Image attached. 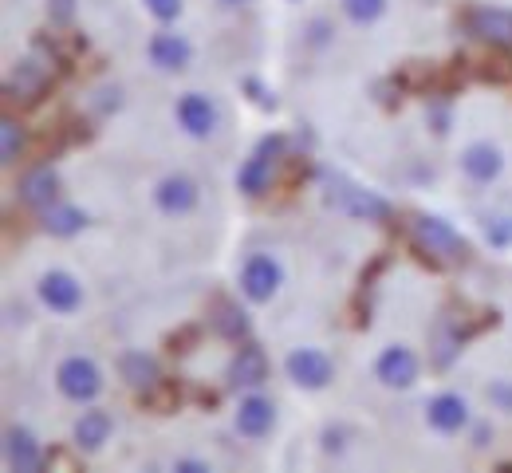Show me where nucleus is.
Instances as JSON below:
<instances>
[{
	"mask_svg": "<svg viewBox=\"0 0 512 473\" xmlns=\"http://www.w3.org/2000/svg\"><path fill=\"white\" fill-rule=\"evenodd\" d=\"M56 383H60V391H64L71 403H91V399L103 391V375H99V367H95L91 359H83V355H71V359L60 363Z\"/></svg>",
	"mask_w": 512,
	"mask_h": 473,
	"instance_id": "obj_3",
	"label": "nucleus"
},
{
	"mask_svg": "<svg viewBox=\"0 0 512 473\" xmlns=\"http://www.w3.org/2000/svg\"><path fill=\"white\" fill-rule=\"evenodd\" d=\"M414 245L430 257V261H438V265H457V261H465V253H469V245H465V237L442 221V217H414Z\"/></svg>",
	"mask_w": 512,
	"mask_h": 473,
	"instance_id": "obj_1",
	"label": "nucleus"
},
{
	"mask_svg": "<svg viewBox=\"0 0 512 473\" xmlns=\"http://www.w3.org/2000/svg\"><path fill=\"white\" fill-rule=\"evenodd\" d=\"M48 16H52V24H71V16H75V0H48Z\"/></svg>",
	"mask_w": 512,
	"mask_h": 473,
	"instance_id": "obj_26",
	"label": "nucleus"
},
{
	"mask_svg": "<svg viewBox=\"0 0 512 473\" xmlns=\"http://www.w3.org/2000/svg\"><path fill=\"white\" fill-rule=\"evenodd\" d=\"M40 300H44L52 312H75L79 300H83V292H79L75 276H67V272H48V276L40 280Z\"/></svg>",
	"mask_w": 512,
	"mask_h": 473,
	"instance_id": "obj_11",
	"label": "nucleus"
},
{
	"mask_svg": "<svg viewBox=\"0 0 512 473\" xmlns=\"http://www.w3.org/2000/svg\"><path fill=\"white\" fill-rule=\"evenodd\" d=\"M44 229H48L52 237H71V233L83 229V213H79L75 205H52V209L44 213Z\"/></svg>",
	"mask_w": 512,
	"mask_h": 473,
	"instance_id": "obj_22",
	"label": "nucleus"
},
{
	"mask_svg": "<svg viewBox=\"0 0 512 473\" xmlns=\"http://www.w3.org/2000/svg\"><path fill=\"white\" fill-rule=\"evenodd\" d=\"M119 375L127 379L134 391H150L158 383V363L146 355V351H127L119 359Z\"/></svg>",
	"mask_w": 512,
	"mask_h": 473,
	"instance_id": "obj_19",
	"label": "nucleus"
},
{
	"mask_svg": "<svg viewBox=\"0 0 512 473\" xmlns=\"http://www.w3.org/2000/svg\"><path fill=\"white\" fill-rule=\"evenodd\" d=\"M264 379H268V355L256 343H245L229 363V383L233 387H260Z\"/></svg>",
	"mask_w": 512,
	"mask_h": 473,
	"instance_id": "obj_9",
	"label": "nucleus"
},
{
	"mask_svg": "<svg viewBox=\"0 0 512 473\" xmlns=\"http://www.w3.org/2000/svg\"><path fill=\"white\" fill-rule=\"evenodd\" d=\"M150 60L162 71H182L190 64V44L178 32H158L150 40Z\"/></svg>",
	"mask_w": 512,
	"mask_h": 473,
	"instance_id": "obj_16",
	"label": "nucleus"
},
{
	"mask_svg": "<svg viewBox=\"0 0 512 473\" xmlns=\"http://www.w3.org/2000/svg\"><path fill=\"white\" fill-rule=\"evenodd\" d=\"M288 379L296 383V387H308V391H320V387H327L331 383V359L323 355V351H316V347H300V351H292L288 355Z\"/></svg>",
	"mask_w": 512,
	"mask_h": 473,
	"instance_id": "obj_4",
	"label": "nucleus"
},
{
	"mask_svg": "<svg viewBox=\"0 0 512 473\" xmlns=\"http://www.w3.org/2000/svg\"><path fill=\"white\" fill-rule=\"evenodd\" d=\"M20 150H24V131H20V123H16V119H4V123H0V154H4V162H16Z\"/></svg>",
	"mask_w": 512,
	"mask_h": 473,
	"instance_id": "obj_24",
	"label": "nucleus"
},
{
	"mask_svg": "<svg viewBox=\"0 0 512 473\" xmlns=\"http://www.w3.org/2000/svg\"><path fill=\"white\" fill-rule=\"evenodd\" d=\"M213 324H217V332L229 339H241L249 332V320H245V312L241 308H233V304H221L217 308V316H213Z\"/></svg>",
	"mask_w": 512,
	"mask_h": 473,
	"instance_id": "obj_23",
	"label": "nucleus"
},
{
	"mask_svg": "<svg viewBox=\"0 0 512 473\" xmlns=\"http://www.w3.org/2000/svg\"><path fill=\"white\" fill-rule=\"evenodd\" d=\"M154 202H158V209H162V213H170V217H178V213H190L193 205H197V186H193L190 178L174 174V178L158 182V190H154Z\"/></svg>",
	"mask_w": 512,
	"mask_h": 473,
	"instance_id": "obj_13",
	"label": "nucleus"
},
{
	"mask_svg": "<svg viewBox=\"0 0 512 473\" xmlns=\"http://www.w3.org/2000/svg\"><path fill=\"white\" fill-rule=\"evenodd\" d=\"M501 150L493 146V142H473V146H465V154H461V170L473 178V182H493L497 174H501Z\"/></svg>",
	"mask_w": 512,
	"mask_h": 473,
	"instance_id": "obj_12",
	"label": "nucleus"
},
{
	"mask_svg": "<svg viewBox=\"0 0 512 473\" xmlns=\"http://www.w3.org/2000/svg\"><path fill=\"white\" fill-rule=\"evenodd\" d=\"M44 87H48V71L40 68L36 60H24L20 68L12 71V79H8V91H12V99H36Z\"/></svg>",
	"mask_w": 512,
	"mask_h": 473,
	"instance_id": "obj_21",
	"label": "nucleus"
},
{
	"mask_svg": "<svg viewBox=\"0 0 512 473\" xmlns=\"http://www.w3.org/2000/svg\"><path fill=\"white\" fill-rule=\"evenodd\" d=\"M107 438H111V414H107V410H87V414L75 422V446H79V450L95 454V450H103Z\"/></svg>",
	"mask_w": 512,
	"mask_h": 473,
	"instance_id": "obj_18",
	"label": "nucleus"
},
{
	"mask_svg": "<svg viewBox=\"0 0 512 473\" xmlns=\"http://www.w3.org/2000/svg\"><path fill=\"white\" fill-rule=\"evenodd\" d=\"M469 32L493 48H512V12L509 8H493V4H481L465 16Z\"/></svg>",
	"mask_w": 512,
	"mask_h": 473,
	"instance_id": "obj_5",
	"label": "nucleus"
},
{
	"mask_svg": "<svg viewBox=\"0 0 512 473\" xmlns=\"http://www.w3.org/2000/svg\"><path fill=\"white\" fill-rule=\"evenodd\" d=\"M386 8V0H343V12L355 20V24H371L379 20Z\"/></svg>",
	"mask_w": 512,
	"mask_h": 473,
	"instance_id": "obj_25",
	"label": "nucleus"
},
{
	"mask_svg": "<svg viewBox=\"0 0 512 473\" xmlns=\"http://www.w3.org/2000/svg\"><path fill=\"white\" fill-rule=\"evenodd\" d=\"M241 288H245V296L256 300V304L272 300L276 288H280V265H276L272 257H260V253L249 257L245 269H241Z\"/></svg>",
	"mask_w": 512,
	"mask_h": 473,
	"instance_id": "obj_6",
	"label": "nucleus"
},
{
	"mask_svg": "<svg viewBox=\"0 0 512 473\" xmlns=\"http://www.w3.org/2000/svg\"><path fill=\"white\" fill-rule=\"evenodd\" d=\"M272 422H276V410H272L268 399H260V395L241 399V406H237V430L245 438H264L272 430Z\"/></svg>",
	"mask_w": 512,
	"mask_h": 473,
	"instance_id": "obj_15",
	"label": "nucleus"
},
{
	"mask_svg": "<svg viewBox=\"0 0 512 473\" xmlns=\"http://www.w3.org/2000/svg\"><path fill=\"white\" fill-rule=\"evenodd\" d=\"M178 123H182L190 135L205 138V135H213V127H217V111H213V103H209L205 95L190 91V95L178 99Z\"/></svg>",
	"mask_w": 512,
	"mask_h": 473,
	"instance_id": "obj_10",
	"label": "nucleus"
},
{
	"mask_svg": "<svg viewBox=\"0 0 512 473\" xmlns=\"http://www.w3.org/2000/svg\"><path fill=\"white\" fill-rule=\"evenodd\" d=\"M375 375L383 387H410L418 379V359L410 347H386L375 363Z\"/></svg>",
	"mask_w": 512,
	"mask_h": 473,
	"instance_id": "obj_8",
	"label": "nucleus"
},
{
	"mask_svg": "<svg viewBox=\"0 0 512 473\" xmlns=\"http://www.w3.org/2000/svg\"><path fill=\"white\" fill-rule=\"evenodd\" d=\"M4 454H8V466L20 473H32L40 470V446H36V438L24 430V426H8V434H4Z\"/></svg>",
	"mask_w": 512,
	"mask_h": 473,
	"instance_id": "obj_14",
	"label": "nucleus"
},
{
	"mask_svg": "<svg viewBox=\"0 0 512 473\" xmlns=\"http://www.w3.org/2000/svg\"><path fill=\"white\" fill-rule=\"evenodd\" d=\"M225 4H245V0H225Z\"/></svg>",
	"mask_w": 512,
	"mask_h": 473,
	"instance_id": "obj_28",
	"label": "nucleus"
},
{
	"mask_svg": "<svg viewBox=\"0 0 512 473\" xmlns=\"http://www.w3.org/2000/svg\"><path fill=\"white\" fill-rule=\"evenodd\" d=\"M280 154H284V138H260V146L249 154V162H245V166H241V174H237L241 194L260 198V194L268 190V182H272V170H276Z\"/></svg>",
	"mask_w": 512,
	"mask_h": 473,
	"instance_id": "obj_2",
	"label": "nucleus"
},
{
	"mask_svg": "<svg viewBox=\"0 0 512 473\" xmlns=\"http://www.w3.org/2000/svg\"><path fill=\"white\" fill-rule=\"evenodd\" d=\"M16 194H20V202L28 205V209H52L56 194H60V178H56L52 166H36V170H28L20 178Z\"/></svg>",
	"mask_w": 512,
	"mask_h": 473,
	"instance_id": "obj_7",
	"label": "nucleus"
},
{
	"mask_svg": "<svg viewBox=\"0 0 512 473\" xmlns=\"http://www.w3.org/2000/svg\"><path fill=\"white\" fill-rule=\"evenodd\" d=\"M426 414H430V426H434V430L453 434V430H461V426H465L469 406H465V399H461V395H438V399H430Z\"/></svg>",
	"mask_w": 512,
	"mask_h": 473,
	"instance_id": "obj_17",
	"label": "nucleus"
},
{
	"mask_svg": "<svg viewBox=\"0 0 512 473\" xmlns=\"http://www.w3.org/2000/svg\"><path fill=\"white\" fill-rule=\"evenodd\" d=\"M146 8L158 16V20H174L182 12V0H146Z\"/></svg>",
	"mask_w": 512,
	"mask_h": 473,
	"instance_id": "obj_27",
	"label": "nucleus"
},
{
	"mask_svg": "<svg viewBox=\"0 0 512 473\" xmlns=\"http://www.w3.org/2000/svg\"><path fill=\"white\" fill-rule=\"evenodd\" d=\"M335 205L347 209V213H355V217H386V213H390L386 202H379L375 194L355 190V186H343V182H339V190H335Z\"/></svg>",
	"mask_w": 512,
	"mask_h": 473,
	"instance_id": "obj_20",
	"label": "nucleus"
}]
</instances>
